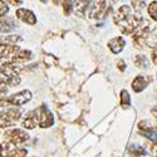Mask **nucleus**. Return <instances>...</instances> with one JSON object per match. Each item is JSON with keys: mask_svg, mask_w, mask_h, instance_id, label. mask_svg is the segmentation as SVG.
I'll list each match as a JSON object with an SVG mask.
<instances>
[{"mask_svg": "<svg viewBox=\"0 0 157 157\" xmlns=\"http://www.w3.org/2000/svg\"><path fill=\"white\" fill-rule=\"evenodd\" d=\"M30 117L34 120L35 124H39V126L43 127V128L50 127L52 124H53V122H54L53 116H52V113L45 107H40V108H38L36 111L32 112L30 113Z\"/></svg>", "mask_w": 157, "mask_h": 157, "instance_id": "nucleus-1", "label": "nucleus"}, {"mask_svg": "<svg viewBox=\"0 0 157 157\" xmlns=\"http://www.w3.org/2000/svg\"><path fill=\"white\" fill-rule=\"evenodd\" d=\"M5 137H6V141H9L13 145H21V143H24L29 138L28 133L19 128H13V129L6 131Z\"/></svg>", "mask_w": 157, "mask_h": 157, "instance_id": "nucleus-2", "label": "nucleus"}, {"mask_svg": "<svg viewBox=\"0 0 157 157\" xmlns=\"http://www.w3.org/2000/svg\"><path fill=\"white\" fill-rule=\"evenodd\" d=\"M32 98V93L29 90H21V92L13 94L8 98V102L13 106H21V104H25L27 102H29Z\"/></svg>", "mask_w": 157, "mask_h": 157, "instance_id": "nucleus-3", "label": "nucleus"}, {"mask_svg": "<svg viewBox=\"0 0 157 157\" xmlns=\"http://www.w3.org/2000/svg\"><path fill=\"white\" fill-rule=\"evenodd\" d=\"M17 17L18 19H20L21 21L27 23V24H30V25H34L36 23V18L35 15L33 14V13L30 10H27V9H18L17 10Z\"/></svg>", "mask_w": 157, "mask_h": 157, "instance_id": "nucleus-4", "label": "nucleus"}, {"mask_svg": "<svg viewBox=\"0 0 157 157\" xmlns=\"http://www.w3.org/2000/svg\"><path fill=\"white\" fill-rule=\"evenodd\" d=\"M89 5H90V0H75L73 4V9L78 15L83 17L87 14Z\"/></svg>", "mask_w": 157, "mask_h": 157, "instance_id": "nucleus-5", "label": "nucleus"}, {"mask_svg": "<svg viewBox=\"0 0 157 157\" xmlns=\"http://www.w3.org/2000/svg\"><path fill=\"white\" fill-rule=\"evenodd\" d=\"M151 79H146V77H143V75H137L133 82H132V89L135 90V92H142L143 89H145L147 87V84L150 83Z\"/></svg>", "mask_w": 157, "mask_h": 157, "instance_id": "nucleus-6", "label": "nucleus"}, {"mask_svg": "<svg viewBox=\"0 0 157 157\" xmlns=\"http://www.w3.org/2000/svg\"><path fill=\"white\" fill-rule=\"evenodd\" d=\"M123 47H124V40H123V38H121V36L113 38L108 42V48L113 52L114 54L120 53V52L123 49Z\"/></svg>", "mask_w": 157, "mask_h": 157, "instance_id": "nucleus-7", "label": "nucleus"}, {"mask_svg": "<svg viewBox=\"0 0 157 157\" xmlns=\"http://www.w3.org/2000/svg\"><path fill=\"white\" fill-rule=\"evenodd\" d=\"M128 152H129V155L132 156V157H142V156L146 155V150L145 148H142L140 146H136V145L129 146Z\"/></svg>", "mask_w": 157, "mask_h": 157, "instance_id": "nucleus-8", "label": "nucleus"}, {"mask_svg": "<svg viewBox=\"0 0 157 157\" xmlns=\"http://www.w3.org/2000/svg\"><path fill=\"white\" fill-rule=\"evenodd\" d=\"M13 150H14V145H13V143L4 142V143L0 145V156L2 157H8Z\"/></svg>", "mask_w": 157, "mask_h": 157, "instance_id": "nucleus-9", "label": "nucleus"}, {"mask_svg": "<svg viewBox=\"0 0 157 157\" xmlns=\"http://www.w3.org/2000/svg\"><path fill=\"white\" fill-rule=\"evenodd\" d=\"M15 28V24L11 19H6V20H3L0 21V32L3 33H8L10 30H13Z\"/></svg>", "mask_w": 157, "mask_h": 157, "instance_id": "nucleus-10", "label": "nucleus"}, {"mask_svg": "<svg viewBox=\"0 0 157 157\" xmlns=\"http://www.w3.org/2000/svg\"><path fill=\"white\" fill-rule=\"evenodd\" d=\"M133 60L138 68H147L148 67V60L145 56H136Z\"/></svg>", "mask_w": 157, "mask_h": 157, "instance_id": "nucleus-11", "label": "nucleus"}, {"mask_svg": "<svg viewBox=\"0 0 157 157\" xmlns=\"http://www.w3.org/2000/svg\"><path fill=\"white\" fill-rule=\"evenodd\" d=\"M121 106L123 108H127L129 107V94L126 89H123L121 92Z\"/></svg>", "mask_w": 157, "mask_h": 157, "instance_id": "nucleus-12", "label": "nucleus"}, {"mask_svg": "<svg viewBox=\"0 0 157 157\" xmlns=\"http://www.w3.org/2000/svg\"><path fill=\"white\" fill-rule=\"evenodd\" d=\"M148 14H150V17L153 20L157 21V2H153V3L150 4V6H148Z\"/></svg>", "mask_w": 157, "mask_h": 157, "instance_id": "nucleus-13", "label": "nucleus"}, {"mask_svg": "<svg viewBox=\"0 0 157 157\" xmlns=\"http://www.w3.org/2000/svg\"><path fill=\"white\" fill-rule=\"evenodd\" d=\"M27 156V150L24 148H14L8 157H25Z\"/></svg>", "mask_w": 157, "mask_h": 157, "instance_id": "nucleus-14", "label": "nucleus"}, {"mask_svg": "<svg viewBox=\"0 0 157 157\" xmlns=\"http://www.w3.org/2000/svg\"><path fill=\"white\" fill-rule=\"evenodd\" d=\"M72 9H73V3L72 0H63V10L67 15H69L72 13Z\"/></svg>", "mask_w": 157, "mask_h": 157, "instance_id": "nucleus-15", "label": "nucleus"}, {"mask_svg": "<svg viewBox=\"0 0 157 157\" xmlns=\"http://www.w3.org/2000/svg\"><path fill=\"white\" fill-rule=\"evenodd\" d=\"M131 3H132V6H133L136 10H141L143 6L146 5L147 0H131Z\"/></svg>", "mask_w": 157, "mask_h": 157, "instance_id": "nucleus-16", "label": "nucleus"}, {"mask_svg": "<svg viewBox=\"0 0 157 157\" xmlns=\"http://www.w3.org/2000/svg\"><path fill=\"white\" fill-rule=\"evenodd\" d=\"M23 126L25 127V128H29V129H32V128H34L36 124H35V122H34V120L30 117V114H29V117H27V118L24 120V122H23Z\"/></svg>", "mask_w": 157, "mask_h": 157, "instance_id": "nucleus-17", "label": "nucleus"}, {"mask_svg": "<svg viewBox=\"0 0 157 157\" xmlns=\"http://www.w3.org/2000/svg\"><path fill=\"white\" fill-rule=\"evenodd\" d=\"M9 8H8V4L4 2V0H0V18L4 17L6 13H8Z\"/></svg>", "mask_w": 157, "mask_h": 157, "instance_id": "nucleus-18", "label": "nucleus"}, {"mask_svg": "<svg viewBox=\"0 0 157 157\" xmlns=\"http://www.w3.org/2000/svg\"><path fill=\"white\" fill-rule=\"evenodd\" d=\"M150 152H151V155H152V156L157 157V142H152V143H151Z\"/></svg>", "mask_w": 157, "mask_h": 157, "instance_id": "nucleus-19", "label": "nucleus"}, {"mask_svg": "<svg viewBox=\"0 0 157 157\" xmlns=\"http://www.w3.org/2000/svg\"><path fill=\"white\" fill-rule=\"evenodd\" d=\"M118 68H120V71H124V62L123 60H118Z\"/></svg>", "mask_w": 157, "mask_h": 157, "instance_id": "nucleus-20", "label": "nucleus"}, {"mask_svg": "<svg viewBox=\"0 0 157 157\" xmlns=\"http://www.w3.org/2000/svg\"><path fill=\"white\" fill-rule=\"evenodd\" d=\"M151 112H152V114L155 116V118L157 120V107H155V108H152V111H151Z\"/></svg>", "mask_w": 157, "mask_h": 157, "instance_id": "nucleus-21", "label": "nucleus"}, {"mask_svg": "<svg viewBox=\"0 0 157 157\" xmlns=\"http://www.w3.org/2000/svg\"><path fill=\"white\" fill-rule=\"evenodd\" d=\"M59 2H60V0H53V3H54V4H58Z\"/></svg>", "mask_w": 157, "mask_h": 157, "instance_id": "nucleus-22", "label": "nucleus"}, {"mask_svg": "<svg viewBox=\"0 0 157 157\" xmlns=\"http://www.w3.org/2000/svg\"><path fill=\"white\" fill-rule=\"evenodd\" d=\"M118 2H121V0H112V3H118Z\"/></svg>", "mask_w": 157, "mask_h": 157, "instance_id": "nucleus-23", "label": "nucleus"}, {"mask_svg": "<svg viewBox=\"0 0 157 157\" xmlns=\"http://www.w3.org/2000/svg\"><path fill=\"white\" fill-rule=\"evenodd\" d=\"M42 2H43V3H45V2H47V0H42Z\"/></svg>", "mask_w": 157, "mask_h": 157, "instance_id": "nucleus-24", "label": "nucleus"}]
</instances>
